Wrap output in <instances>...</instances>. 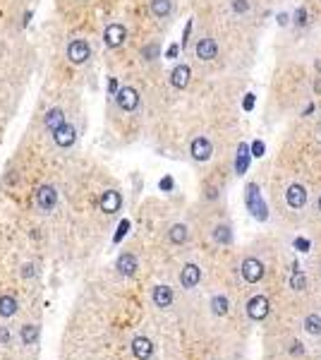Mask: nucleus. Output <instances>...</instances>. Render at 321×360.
I'll return each instance as SVG.
<instances>
[{"label":"nucleus","instance_id":"f257e3e1","mask_svg":"<svg viewBox=\"0 0 321 360\" xmlns=\"http://www.w3.org/2000/svg\"><path fill=\"white\" fill-rule=\"evenodd\" d=\"M245 204H247V209L252 212V216H254L257 221H266V219H268L266 202L262 199V192H259V188H257L254 183H249L247 190H245Z\"/></svg>","mask_w":321,"mask_h":360},{"label":"nucleus","instance_id":"f03ea898","mask_svg":"<svg viewBox=\"0 0 321 360\" xmlns=\"http://www.w3.org/2000/svg\"><path fill=\"white\" fill-rule=\"evenodd\" d=\"M268 310H271V305H268V298H264V296H254V298L247 303V315H249V319H254V322L266 319Z\"/></svg>","mask_w":321,"mask_h":360},{"label":"nucleus","instance_id":"7ed1b4c3","mask_svg":"<svg viewBox=\"0 0 321 360\" xmlns=\"http://www.w3.org/2000/svg\"><path fill=\"white\" fill-rule=\"evenodd\" d=\"M36 204H38L43 212L56 209V204H58V190H56L53 185H41L38 192H36Z\"/></svg>","mask_w":321,"mask_h":360},{"label":"nucleus","instance_id":"20e7f679","mask_svg":"<svg viewBox=\"0 0 321 360\" xmlns=\"http://www.w3.org/2000/svg\"><path fill=\"white\" fill-rule=\"evenodd\" d=\"M89 56H91V48H89L87 41H82V39H77V41H72V43L67 46V58H70V63H75V65L87 63Z\"/></svg>","mask_w":321,"mask_h":360},{"label":"nucleus","instance_id":"39448f33","mask_svg":"<svg viewBox=\"0 0 321 360\" xmlns=\"http://www.w3.org/2000/svg\"><path fill=\"white\" fill-rule=\"evenodd\" d=\"M115 99H117V106H120L122 111H134V108L139 106V94H137V89H132V86L117 89Z\"/></svg>","mask_w":321,"mask_h":360},{"label":"nucleus","instance_id":"423d86ee","mask_svg":"<svg viewBox=\"0 0 321 360\" xmlns=\"http://www.w3.org/2000/svg\"><path fill=\"white\" fill-rule=\"evenodd\" d=\"M242 276L247 283H257V281H262L264 276V264L259 259H254V257H247L245 262H242Z\"/></svg>","mask_w":321,"mask_h":360},{"label":"nucleus","instance_id":"0eeeda50","mask_svg":"<svg viewBox=\"0 0 321 360\" xmlns=\"http://www.w3.org/2000/svg\"><path fill=\"white\" fill-rule=\"evenodd\" d=\"M125 39H127V31L122 24H108L103 31V41H106L108 48H120L125 43Z\"/></svg>","mask_w":321,"mask_h":360},{"label":"nucleus","instance_id":"6e6552de","mask_svg":"<svg viewBox=\"0 0 321 360\" xmlns=\"http://www.w3.org/2000/svg\"><path fill=\"white\" fill-rule=\"evenodd\" d=\"M189 154L197 161H208L211 154H213V147H211V142L206 137H194L192 139V147H189Z\"/></svg>","mask_w":321,"mask_h":360},{"label":"nucleus","instance_id":"1a4fd4ad","mask_svg":"<svg viewBox=\"0 0 321 360\" xmlns=\"http://www.w3.org/2000/svg\"><path fill=\"white\" fill-rule=\"evenodd\" d=\"M120 207H122V194L117 192V190H106V192L101 194V212L103 214H115L120 212Z\"/></svg>","mask_w":321,"mask_h":360},{"label":"nucleus","instance_id":"9d476101","mask_svg":"<svg viewBox=\"0 0 321 360\" xmlns=\"http://www.w3.org/2000/svg\"><path fill=\"white\" fill-rule=\"evenodd\" d=\"M202 281V269L197 264H185L180 272V286L182 288H194Z\"/></svg>","mask_w":321,"mask_h":360},{"label":"nucleus","instance_id":"9b49d317","mask_svg":"<svg viewBox=\"0 0 321 360\" xmlns=\"http://www.w3.org/2000/svg\"><path fill=\"white\" fill-rule=\"evenodd\" d=\"M173 288L170 286H156L153 288V293H151V300L156 307H161V310H166V307H170L173 305Z\"/></svg>","mask_w":321,"mask_h":360},{"label":"nucleus","instance_id":"f8f14e48","mask_svg":"<svg viewBox=\"0 0 321 360\" xmlns=\"http://www.w3.org/2000/svg\"><path fill=\"white\" fill-rule=\"evenodd\" d=\"M53 139H56L58 147H72L75 139H77V132H75V127L70 123H65V125H60L58 130L53 132Z\"/></svg>","mask_w":321,"mask_h":360},{"label":"nucleus","instance_id":"ddd939ff","mask_svg":"<svg viewBox=\"0 0 321 360\" xmlns=\"http://www.w3.org/2000/svg\"><path fill=\"white\" fill-rule=\"evenodd\" d=\"M285 199H288V204H290L292 209H302L304 204H307V190L302 188V185H290L288 188V192H285Z\"/></svg>","mask_w":321,"mask_h":360},{"label":"nucleus","instance_id":"4468645a","mask_svg":"<svg viewBox=\"0 0 321 360\" xmlns=\"http://www.w3.org/2000/svg\"><path fill=\"white\" fill-rule=\"evenodd\" d=\"M249 159H252V149H249V144H240L237 147V156H235V173H247V168H249Z\"/></svg>","mask_w":321,"mask_h":360},{"label":"nucleus","instance_id":"2eb2a0df","mask_svg":"<svg viewBox=\"0 0 321 360\" xmlns=\"http://www.w3.org/2000/svg\"><path fill=\"white\" fill-rule=\"evenodd\" d=\"M216 56H218V46H216L213 39H202V41L197 43V58H202V60H213Z\"/></svg>","mask_w":321,"mask_h":360},{"label":"nucleus","instance_id":"dca6fc26","mask_svg":"<svg viewBox=\"0 0 321 360\" xmlns=\"http://www.w3.org/2000/svg\"><path fill=\"white\" fill-rule=\"evenodd\" d=\"M189 75H192V70H189L187 65H177L175 70L170 72V84H173L175 89H185V86L189 84Z\"/></svg>","mask_w":321,"mask_h":360},{"label":"nucleus","instance_id":"f3484780","mask_svg":"<svg viewBox=\"0 0 321 360\" xmlns=\"http://www.w3.org/2000/svg\"><path fill=\"white\" fill-rule=\"evenodd\" d=\"M43 123H46V127H48V130H53V132H56L60 125H65V113L60 111V108H51V111L46 113Z\"/></svg>","mask_w":321,"mask_h":360},{"label":"nucleus","instance_id":"a211bd4d","mask_svg":"<svg viewBox=\"0 0 321 360\" xmlns=\"http://www.w3.org/2000/svg\"><path fill=\"white\" fill-rule=\"evenodd\" d=\"M187 226L185 223H175L170 231H168V238H170V243H175V245H182V243H187Z\"/></svg>","mask_w":321,"mask_h":360},{"label":"nucleus","instance_id":"6ab92c4d","mask_svg":"<svg viewBox=\"0 0 321 360\" xmlns=\"http://www.w3.org/2000/svg\"><path fill=\"white\" fill-rule=\"evenodd\" d=\"M170 0H151V12H153V17H158V20H163V17H168L170 15Z\"/></svg>","mask_w":321,"mask_h":360},{"label":"nucleus","instance_id":"aec40b11","mask_svg":"<svg viewBox=\"0 0 321 360\" xmlns=\"http://www.w3.org/2000/svg\"><path fill=\"white\" fill-rule=\"evenodd\" d=\"M228 298L226 296H213L211 298V312L216 315V317H223V315H228Z\"/></svg>","mask_w":321,"mask_h":360},{"label":"nucleus","instance_id":"412c9836","mask_svg":"<svg viewBox=\"0 0 321 360\" xmlns=\"http://www.w3.org/2000/svg\"><path fill=\"white\" fill-rule=\"evenodd\" d=\"M213 240L218 243V245H228L230 240H233V233H230V226H216L213 228Z\"/></svg>","mask_w":321,"mask_h":360},{"label":"nucleus","instance_id":"4be33fe9","mask_svg":"<svg viewBox=\"0 0 321 360\" xmlns=\"http://www.w3.org/2000/svg\"><path fill=\"white\" fill-rule=\"evenodd\" d=\"M304 329L309 334H314V336L321 334V317L319 315H309V317L304 319Z\"/></svg>","mask_w":321,"mask_h":360},{"label":"nucleus","instance_id":"5701e85b","mask_svg":"<svg viewBox=\"0 0 321 360\" xmlns=\"http://www.w3.org/2000/svg\"><path fill=\"white\" fill-rule=\"evenodd\" d=\"M290 286L295 288V291H304V286H307V278H304V274H300V272H295L290 278Z\"/></svg>","mask_w":321,"mask_h":360},{"label":"nucleus","instance_id":"b1692460","mask_svg":"<svg viewBox=\"0 0 321 360\" xmlns=\"http://www.w3.org/2000/svg\"><path fill=\"white\" fill-rule=\"evenodd\" d=\"M252 156H257V159H262L264 154H266V144H264L262 139H257V142H252Z\"/></svg>","mask_w":321,"mask_h":360},{"label":"nucleus","instance_id":"393cba45","mask_svg":"<svg viewBox=\"0 0 321 360\" xmlns=\"http://www.w3.org/2000/svg\"><path fill=\"white\" fill-rule=\"evenodd\" d=\"M158 53H161V48H158L156 43H151V46H146L144 51H142V56H144L146 60H156V58H158Z\"/></svg>","mask_w":321,"mask_h":360},{"label":"nucleus","instance_id":"a878e982","mask_svg":"<svg viewBox=\"0 0 321 360\" xmlns=\"http://www.w3.org/2000/svg\"><path fill=\"white\" fill-rule=\"evenodd\" d=\"M233 10L237 15H242V12L249 10V2H247V0H233Z\"/></svg>","mask_w":321,"mask_h":360},{"label":"nucleus","instance_id":"bb28decb","mask_svg":"<svg viewBox=\"0 0 321 360\" xmlns=\"http://www.w3.org/2000/svg\"><path fill=\"white\" fill-rule=\"evenodd\" d=\"M173 185H175V183H173V178H170V175H166V178L158 183V188H161L163 192H170V190H173Z\"/></svg>","mask_w":321,"mask_h":360},{"label":"nucleus","instance_id":"cd10ccee","mask_svg":"<svg viewBox=\"0 0 321 360\" xmlns=\"http://www.w3.org/2000/svg\"><path fill=\"white\" fill-rule=\"evenodd\" d=\"M295 250H300V252H309V240H307V238H295Z\"/></svg>","mask_w":321,"mask_h":360},{"label":"nucleus","instance_id":"c85d7f7f","mask_svg":"<svg viewBox=\"0 0 321 360\" xmlns=\"http://www.w3.org/2000/svg\"><path fill=\"white\" fill-rule=\"evenodd\" d=\"M127 231H130V221H122V223H120V226H117V233H115V243H117V240H122V235H125V233H127Z\"/></svg>","mask_w":321,"mask_h":360},{"label":"nucleus","instance_id":"c756f323","mask_svg":"<svg viewBox=\"0 0 321 360\" xmlns=\"http://www.w3.org/2000/svg\"><path fill=\"white\" fill-rule=\"evenodd\" d=\"M254 101H257V99H254V94H247V96H245V101H242V108H245V111H252V108H254Z\"/></svg>","mask_w":321,"mask_h":360},{"label":"nucleus","instance_id":"7c9ffc66","mask_svg":"<svg viewBox=\"0 0 321 360\" xmlns=\"http://www.w3.org/2000/svg\"><path fill=\"white\" fill-rule=\"evenodd\" d=\"M295 22H297V24H304V22H307V10H304V7H300V10L295 12Z\"/></svg>","mask_w":321,"mask_h":360},{"label":"nucleus","instance_id":"2f4dec72","mask_svg":"<svg viewBox=\"0 0 321 360\" xmlns=\"http://www.w3.org/2000/svg\"><path fill=\"white\" fill-rule=\"evenodd\" d=\"M189 31H192V20L187 22V27L182 31V46H187V41H189Z\"/></svg>","mask_w":321,"mask_h":360},{"label":"nucleus","instance_id":"473e14b6","mask_svg":"<svg viewBox=\"0 0 321 360\" xmlns=\"http://www.w3.org/2000/svg\"><path fill=\"white\" fill-rule=\"evenodd\" d=\"M177 53H180V46L173 43V46H168V53H166V56H168V58H177Z\"/></svg>","mask_w":321,"mask_h":360},{"label":"nucleus","instance_id":"72a5a7b5","mask_svg":"<svg viewBox=\"0 0 321 360\" xmlns=\"http://www.w3.org/2000/svg\"><path fill=\"white\" fill-rule=\"evenodd\" d=\"M108 91H111V94H117V80H115V77H111V80H108Z\"/></svg>","mask_w":321,"mask_h":360},{"label":"nucleus","instance_id":"f704fd0d","mask_svg":"<svg viewBox=\"0 0 321 360\" xmlns=\"http://www.w3.org/2000/svg\"><path fill=\"white\" fill-rule=\"evenodd\" d=\"M278 24H288V15H278Z\"/></svg>","mask_w":321,"mask_h":360},{"label":"nucleus","instance_id":"c9c22d12","mask_svg":"<svg viewBox=\"0 0 321 360\" xmlns=\"http://www.w3.org/2000/svg\"><path fill=\"white\" fill-rule=\"evenodd\" d=\"M314 91H317V94H321V77L317 80V82H314Z\"/></svg>","mask_w":321,"mask_h":360},{"label":"nucleus","instance_id":"e433bc0d","mask_svg":"<svg viewBox=\"0 0 321 360\" xmlns=\"http://www.w3.org/2000/svg\"><path fill=\"white\" fill-rule=\"evenodd\" d=\"M317 70H321V60H317Z\"/></svg>","mask_w":321,"mask_h":360},{"label":"nucleus","instance_id":"4c0bfd02","mask_svg":"<svg viewBox=\"0 0 321 360\" xmlns=\"http://www.w3.org/2000/svg\"><path fill=\"white\" fill-rule=\"evenodd\" d=\"M319 209H321V197H319Z\"/></svg>","mask_w":321,"mask_h":360}]
</instances>
